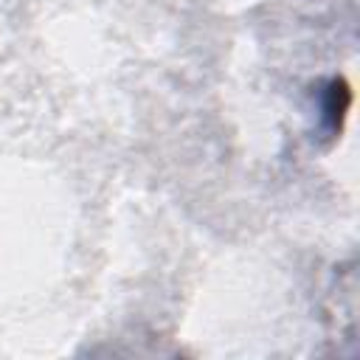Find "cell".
Wrapping results in <instances>:
<instances>
[{"label":"cell","mask_w":360,"mask_h":360,"mask_svg":"<svg viewBox=\"0 0 360 360\" xmlns=\"http://www.w3.org/2000/svg\"><path fill=\"white\" fill-rule=\"evenodd\" d=\"M349 101H352V93L346 87L343 79H332L326 93H323V118L329 121V129L338 132L340 129V118L343 112L349 110Z\"/></svg>","instance_id":"6da1fadb"}]
</instances>
